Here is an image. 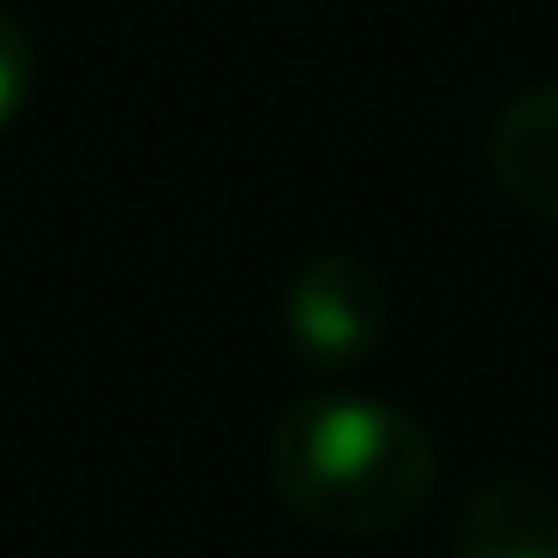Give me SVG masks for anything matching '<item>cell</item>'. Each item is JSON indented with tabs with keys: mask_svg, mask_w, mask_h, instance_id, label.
<instances>
[{
	"mask_svg": "<svg viewBox=\"0 0 558 558\" xmlns=\"http://www.w3.org/2000/svg\"><path fill=\"white\" fill-rule=\"evenodd\" d=\"M270 474L294 517L330 534H390L426 510L438 462L402 409L366 397H306L277 421Z\"/></svg>",
	"mask_w": 558,
	"mask_h": 558,
	"instance_id": "1",
	"label": "cell"
},
{
	"mask_svg": "<svg viewBox=\"0 0 558 558\" xmlns=\"http://www.w3.org/2000/svg\"><path fill=\"white\" fill-rule=\"evenodd\" d=\"M385 289L361 258H318L289 289V337L306 361L342 366L385 337Z\"/></svg>",
	"mask_w": 558,
	"mask_h": 558,
	"instance_id": "2",
	"label": "cell"
},
{
	"mask_svg": "<svg viewBox=\"0 0 558 558\" xmlns=\"http://www.w3.org/2000/svg\"><path fill=\"white\" fill-rule=\"evenodd\" d=\"M498 186L522 210L558 222V85H534L498 114L493 133Z\"/></svg>",
	"mask_w": 558,
	"mask_h": 558,
	"instance_id": "3",
	"label": "cell"
},
{
	"mask_svg": "<svg viewBox=\"0 0 558 558\" xmlns=\"http://www.w3.org/2000/svg\"><path fill=\"white\" fill-rule=\"evenodd\" d=\"M457 558H558V498L534 481H493L462 510Z\"/></svg>",
	"mask_w": 558,
	"mask_h": 558,
	"instance_id": "4",
	"label": "cell"
},
{
	"mask_svg": "<svg viewBox=\"0 0 558 558\" xmlns=\"http://www.w3.org/2000/svg\"><path fill=\"white\" fill-rule=\"evenodd\" d=\"M31 97V37L13 13H0V133L19 121Z\"/></svg>",
	"mask_w": 558,
	"mask_h": 558,
	"instance_id": "5",
	"label": "cell"
}]
</instances>
